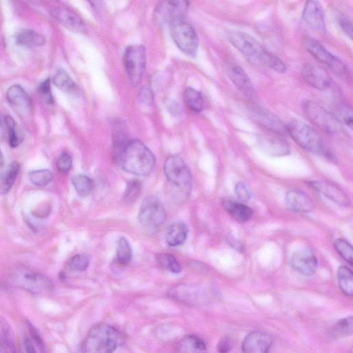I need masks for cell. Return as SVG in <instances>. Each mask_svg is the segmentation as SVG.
I'll use <instances>...</instances> for the list:
<instances>
[{
    "label": "cell",
    "mask_w": 353,
    "mask_h": 353,
    "mask_svg": "<svg viewBox=\"0 0 353 353\" xmlns=\"http://www.w3.org/2000/svg\"><path fill=\"white\" fill-rule=\"evenodd\" d=\"M228 39L232 45L253 65L267 67L279 73H284L286 71L284 62L276 55L269 52L249 34L233 31L229 33Z\"/></svg>",
    "instance_id": "6da1fadb"
},
{
    "label": "cell",
    "mask_w": 353,
    "mask_h": 353,
    "mask_svg": "<svg viewBox=\"0 0 353 353\" xmlns=\"http://www.w3.org/2000/svg\"><path fill=\"white\" fill-rule=\"evenodd\" d=\"M115 162L128 173L145 176L152 171L155 165V157L141 141L130 140Z\"/></svg>",
    "instance_id": "7a4b0ae2"
},
{
    "label": "cell",
    "mask_w": 353,
    "mask_h": 353,
    "mask_svg": "<svg viewBox=\"0 0 353 353\" xmlns=\"http://www.w3.org/2000/svg\"><path fill=\"white\" fill-rule=\"evenodd\" d=\"M121 342L119 332L113 326L99 323L93 325L86 334L82 353H114Z\"/></svg>",
    "instance_id": "3957f363"
},
{
    "label": "cell",
    "mask_w": 353,
    "mask_h": 353,
    "mask_svg": "<svg viewBox=\"0 0 353 353\" xmlns=\"http://www.w3.org/2000/svg\"><path fill=\"white\" fill-rule=\"evenodd\" d=\"M164 173L170 184L177 193V201H183L190 194L192 176L184 161L178 156H170L164 163Z\"/></svg>",
    "instance_id": "277c9868"
},
{
    "label": "cell",
    "mask_w": 353,
    "mask_h": 353,
    "mask_svg": "<svg viewBox=\"0 0 353 353\" xmlns=\"http://www.w3.org/2000/svg\"><path fill=\"white\" fill-rule=\"evenodd\" d=\"M285 125L286 133L301 148L314 154H326L323 140L313 128L297 119L291 120Z\"/></svg>",
    "instance_id": "5b68a950"
},
{
    "label": "cell",
    "mask_w": 353,
    "mask_h": 353,
    "mask_svg": "<svg viewBox=\"0 0 353 353\" xmlns=\"http://www.w3.org/2000/svg\"><path fill=\"white\" fill-rule=\"evenodd\" d=\"M172 38L178 48L188 56L194 57L199 47V39L194 28L185 17L178 18L169 23Z\"/></svg>",
    "instance_id": "8992f818"
},
{
    "label": "cell",
    "mask_w": 353,
    "mask_h": 353,
    "mask_svg": "<svg viewBox=\"0 0 353 353\" xmlns=\"http://www.w3.org/2000/svg\"><path fill=\"white\" fill-rule=\"evenodd\" d=\"M302 108L309 120L323 131L333 134L343 130L336 116L317 102L305 100L302 103Z\"/></svg>",
    "instance_id": "52a82bcc"
},
{
    "label": "cell",
    "mask_w": 353,
    "mask_h": 353,
    "mask_svg": "<svg viewBox=\"0 0 353 353\" xmlns=\"http://www.w3.org/2000/svg\"><path fill=\"white\" fill-rule=\"evenodd\" d=\"M146 64L145 50L141 45L128 46L125 51L123 65L129 80L137 85L141 80Z\"/></svg>",
    "instance_id": "ba28073f"
},
{
    "label": "cell",
    "mask_w": 353,
    "mask_h": 353,
    "mask_svg": "<svg viewBox=\"0 0 353 353\" xmlns=\"http://www.w3.org/2000/svg\"><path fill=\"white\" fill-rule=\"evenodd\" d=\"M166 212L162 203L154 196H150L143 201L139 212V220L146 229H157L165 221Z\"/></svg>",
    "instance_id": "9c48e42d"
},
{
    "label": "cell",
    "mask_w": 353,
    "mask_h": 353,
    "mask_svg": "<svg viewBox=\"0 0 353 353\" xmlns=\"http://www.w3.org/2000/svg\"><path fill=\"white\" fill-rule=\"evenodd\" d=\"M303 45L316 59L327 65L334 72L341 76L346 73L347 70L343 63L316 40L311 37H305Z\"/></svg>",
    "instance_id": "30bf717a"
},
{
    "label": "cell",
    "mask_w": 353,
    "mask_h": 353,
    "mask_svg": "<svg viewBox=\"0 0 353 353\" xmlns=\"http://www.w3.org/2000/svg\"><path fill=\"white\" fill-rule=\"evenodd\" d=\"M14 279L18 286L32 294L46 292L52 287V281L47 276L31 270L17 272Z\"/></svg>",
    "instance_id": "8fae6325"
},
{
    "label": "cell",
    "mask_w": 353,
    "mask_h": 353,
    "mask_svg": "<svg viewBox=\"0 0 353 353\" xmlns=\"http://www.w3.org/2000/svg\"><path fill=\"white\" fill-rule=\"evenodd\" d=\"M250 117L254 122L265 128L281 136L286 133L285 125L279 118L269 110L257 105L249 108Z\"/></svg>",
    "instance_id": "7c38bea8"
},
{
    "label": "cell",
    "mask_w": 353,
    "mask_h": 353,
    "mask_svg": "<svg viewBox=\"0 0 353 353\" xmlns=\"http://www.w3.org/2000/svg\"><path fill=\"white\" fill-rule=\"evenodd\" d=\"M188 3L184 1H165L158 3L154 11V19L157 24L169 23L173 20L185 17Z\"/></svg>",
    "instance_id": "4fadbf2b"
},
{
    "label": "cell",
    "mask_w": 353,
    "mask_h": 353,
    "mask_svg": "<svg viewBox=\"0 0 353 353\" xmlns=\"http://www.w3.org/2000/svg\"><path fill=\"white\" fill-rule=\"evenodd\" d=\"M289 264L298 273L312 276L317 270L318 261L313 251L306 248L293 252L289 258Z\"/></svg>",
    "instance_id": "5bb4252c"
},
{
    "label": "cell",
    "mask_w": 353,
    "mask_h": 353,
    "mask_svg": "<svg viewBox=\"0 0 353 353\" xmlns=\"http://www.w3.org/2000/svg\"><path fill=\"white\" fill-rule=\"evenodd\" d=\"M258 139L262 149L271 156L282 157L290 152L288 143L279 134L265 130Z\"/></svg>",
    "instance_id": "9a60e30c"
},
{
    "label": "cell",
    "mask_w": 353,
    "mask_h": 353,
    "mask_svg": "<svg viewBox=\"0 0 353 353\" xmlns=\"http://www.w3.org/2000/svg\"><path fill=\"white\" fill-rule=\"evenodd\" d=\"M273 343V337L262 331H252L243 339L242 353H268Z\"/></svg>",
    "instance_id": "2e32d148"
},
{
    "label": "cell",
    "mask_w": 353,
    "mask_h": 353,
    "mask_svg": "<svg viewBox=\"0 0 353 353\" xmlns=\"http://www.w3.org/2000/svg\"><path fill=\"white\" fill-rule=\"evenodd\" d=\"M6 98L10 105L23 117L29 116L32 110L31 98L18 84L11 85L6 92Z\"/></svg>",
    "instance_id": "e0dca14e"
},
{
    "label": "cell",
    "mask_w": 353,
    "mask_h": 353,
    "mask_svg": "<svg viewBox=\"0 0 353 353\" xmlns=\"http://www.w3.org/2000/svg\"><path fill=\"white\" fill-rule=\"evenodd\" d=\"M303 79L319 90H326L332 83L330 74L323 68L312 63H305L301 70Z\"/></svg>",
    "instance_id": "ac0fdd59"
},
{
    "label": "cell",
    "mask_w": 353,
    "mask_h": 353,
    "mask_svg": "<svg viewBox=\"0 0 353 353\" xmlns=\"http://www.w3.org/2000/svg\"><path fill=\"white\" fill-rule=\"evenodd\" d=\"M308 184L312 189L341 207H348L350 204L347 195L335 184L323 180L312 181Z\"/></svg>",
    "instance_id": "d6986e66"
},
{
    "label": "cell",
    "mask_w": 353,
    "mask_h": 353,
    "mask_svg": "<svg viewBox=\"0 0 353 353\" xmlns=\"http://www.w3.org/2000/svg\"><path fill=\"white\" fill-rule=\"evenodd\" d=\"M225 70L228 78L243 94L248 97L254 94L253 84L247 73L239 65L229 62L226 64Z\"/></svg>",
    "instance_id": "ffe728a7"
},
{
    "label": "cell",
    "mask_w": 353,
    "mask_h": 353,
    "mask_svg": "<svg viewBox=\"0 0 353 353\" xmlns=\"http://www.w3.org/2000/svg\"><path fill=\"white\" fill-rule=\"evenodd\" d=\"M52 17L62 26L76 32L85 33L87 28L81 18L73 11L65 8H54Z\"/></svg>",
    "instance_id": "44dd1931"
},
{
    "label": "cell",
    "mask_w": 353,
    "mask_h": 353,
    "mask_svg": "<svg viewBox=\"0 0 353 353\" xmlns=\"http://www.w3.org/2000/svg\"><path fill=\"white\" fill-rule=\"evenodd\" d=\"M302 18L312 29L323 32L325 30V19L321 5L316 1H308L305 3Z\"/></svg>",
    "instance_id": "7402d4cb"
},
{
    "label": "cell",
    "mask_w": 353,
    "mask_h": 353,
    "mask_svg": "<svg viewBox=\"0 0 353 353\" xmlns=\"http://www.w3.org/2000/svg\"><path fill=\"white\" fill-rule=\"evenodd\" d=\"M286 206L291 210L300 212H310L314 207L312 199L299 190H290L285 196Z\"/></svg>",
    "instance_id": "603a6c76"
},
{
    "label": "cell",
    "mask_w": 353,
    "mask_h": 353,
    "mask_svg": "<svg viewBox=\"0 0 353 353\" xmlns=\"http://www.w3.org/2000/svg\"><path fill=\"white\" fill-rule=\"evenodd\" d=\"M222 205L234 219L240 223L249 221L253 215L252 209L241 202L225 199L222 201Z\"/></svg>",
    "instance_id": "cb8c5ba5"
},
{
    "label": "cell",
    "mask_w": 353,
    "mask_h": 353,
    "mask_svg": "<svg viewBox=\"0 0 353 353\" xmlns=\"http://www.w3.org/2000/svg\"><path fill=\"white\" fill-rule=\"evenodd\" d=\"M113 158L117 161L123 149L129 141L127 137L126 127L123 121L117 120L112 125Z\"/></svg>",
    "instance_id": "d4e9b609"
},
{
    "label": "cell",
    "mask_w": 353,
    "mask_h": 353,
    "mask_svg": "<svg viewBox=\"0 0 353 353\" xmlns=\"http://www.w3.org/2000/svg\"><path fill=\"white\" fill-rule=\"evenodd\" d=\"M176 353H206V345L197 336L186 335L177 343Z\"/></svg>",
    "instance_id": "484cf974"
},
{
    "label": "cell",
    "mask_w": 353,
    "mask_h": 353,
    "mask_svg": "<svg viewBox=\"0 0 353 353\" xmlns=\"http://www.w3.org/2000/svg\"><path fill=\"white\" fill-rule=\"evenodd\" d=\"M188 234L187 225L182 222H176L171 224L167 229L165 239L170 246H179L185 241Z\"/></svg>",
    "instance_id": "4316f807"
},
{
    "label": "cell",
    "mask_w": 353,
    "mask_h": 353,
    "mask_svg": "<svg viewBox=\"0 0 353 353\" xmlns=\"http://www.w3.org/2000/svg\"><path fill=\"white\" fill-rule=\"evenodd\" d=\"M20 171L17 161L11 163L4 170L0 172V194L10 192Z\"/></svg>",
    "instance_id": "83f0119b"
},
{
    "label": "cell",
    "mask_w": 353,
    "mask_h": 353,
    "mask_svg": "<svg viewBox=\"0 0 353 353\" xmlns=\"http://www.w3.org/2000/svg\"><path fill=\"white\" fill-rule=\"evenodd\" d=\"M46 43L45 37L31 29L21 30L16 37V43L25 47H39Z\"/></svg>",
    "instance_id": "f1b7e54d"
},
{
    "label": "cell",
    "mask_w": 353,
    "mask_h": 353,
    "mask_svg": "<svg viewBox=\"0 0 353 353\" xmlns=\"http://www.w3.org/2000/svg\"><path fill=\"white\" fill-rule=\"evenodd\" d=\"M5 123L8 130V142L11 148L19 146L24 139V134L15 120L10 116L5 117Z\"/></svg>",
    "instance_id": "f546056e"
},
{
    "label": "cell",
    "mask_w": 353,
    "mask_h": 353,
    "mask_svg": "<svg viewBox=\"0 0 353 353\" xmlns=\"http://www.w3.org/2000/svg\"><path fill=\"white\" fill-rule=\"evenodd\" d=\"M337 279L341 290L346 296H351L353 294V274L346 266H341L337 271Z\"/></svg>",
    "instance_id": "4dcf8cb0"
},
{
    "label": "cell",
    "mask_w": 353,
    "mask_h": 353,
    "mask_svg": "<svg viewBox=\"0 0 353 353\" xmlns=\"http://www.w3.org/2000/svg\"><path fill=\"white\" fill-rule=\"evenodd\" d=\"M52 82L58 89L65 92H74L77 88L71 77L63 70H59L56 72Z\"/></svg>",
    "instance_id": "1f68e13d"
},
{
    "label": "cell",
    "mask_w": 353,
    "mask_h": 353,
    "mask_svg": "<svg viewBox=\"0 0 353 353\" xmlns=\"http://www.w3.org/2000/svg\"><path fill=\"white\" fill-rule=\"evenodd\" d=\"M72 183L77 193L81 197L88 196L92 191L94 184L93 181L84 174H77L72 178Z\"/></svg>",
    "instance_id": "d6a6232c"
},
{
    "label": "cell",
    "mask_w": 353,
    "mask_h": 353,
    "mask_svg": "<svg viewBox=\"0 0 353 353\" xmlns=\"http://www.w3.org/2000/svg\"><path fill=\"white\" fill-rule=\"evenodd\" d=\"M184 100L188 107L195 112H199L203 108V99L197 90L187 88L184 92Z\"/></svg>",
    "instance_id": "836d02e7"
},
{
    "label": "cell",
    "mask_w": 353,
    "mask_h": 353,
    "mask_svg": "<svg viewBox=\"0 0 353 353\" xmlns=\"http://www.w3.org/2000/svg\"><path fill=\"white\" fill-rule=\"evenodd\" d=\"M132 257V250L128 241L123 236L120 237L117 245V261L121 265L128 264Z\"/></svg>",
    "instance_id": "e575fe53"
},
{
    "label": "cell",
    "mask_w": 353,
    "mask_h": 353,
    "mask_svg": "<svg viewBox=\"0 0 353 353\" xmlns=\"http://www.w3.org/2000/svg\"><path fill=\"white\" fill-rule=\"evenodd\" d=\"M353 319L352 316L339 320L332 329V334L335 338L345 337L352 334Z\"/></svg>",
    "instance_id": "d590c367"
},
{
    "label": "cell",
    "mask_w": 353,
    "mask_h": 353,
    "mask_svg": "<svg viewBox=\"0 0 353 353\" xmlns=\"http://www.w3.org/2000/svg\"><path fill=\"white\" fill-rule=\"evenodd\" d=\"M29 181L37 186H46L53 179L52 172L48 169L32 170L28 174Z\"/></svg>",
    "instance_id": "8d00e7d4"
},
{
    "label": "cell",
    "mask_w": 353,
    "mask_h": 353,
    "mask_svg": "<svg viewBox=\"0 0 353 353\" xmlns=\"http://www.w3.org/2000/svg\"><path fill=\"white\" fill-rule=\"evenodd\" d=\"M157 262L159 265L172 273H179L181 267L176 259L171 254L163 253L157 256Z\"/></svg>",
    "instance_id": "74e56055"
},
{
    "label": "cell",
    "mask_w": 353,
    "mask_h": 353,
    "mask_svg": "<svg viewBox=\"0 0 353 353\" xmlns=\"http://www.w3.org/2000/svg\"><path fill=\"white\" fill-rule=\"evenodd\" d=\"M141 193V183L137 179H131L127 183L123 199L127 203H132L137 200Z\"/></svg>",
    "instance_id": "f35d334b"
},
{
    "label": "cell",
    "mask_w": 353,
    "mask_h": 353,
    "mask_svg": "<svg viewBox=\"0 0 353 353\" xmlns=\"http://www.w3.org/2000/svg\"><path fill=\"white\" fill-rule=\"evenodd\" d=\"M334 246L338 254L352 265L353 249L351 244L343 239H337L334 241Z\"/></svg>",
    "instance_id": "ab89813d"
},
{
    "label": "cell",
    "mask_w": 353,
    "mask_h": 353,
    "mask_svg": "<svg viewBox=\"0 0 353 353\" xmlns=\"http://www.w3.org/2000/svg\"><path fill=\"white\" fill-rule=\"evenodd\" d=\"M90 263L89 258L85 254H76L72 256L68 263V268L73 271H84Z\"/></svg>",
    "instance_id": "60d3db41"
},
{
    "label": "cell",
    "mask_w": 353,
    "mask_h": 353,
    "mask_svg": "<svg viewBox=\"0 0 353 353\" xmlns=\"http://www.w3.org/2000/svg\"><path fill=\"white\" fill-rule=\"evenodd\" d=\"M39 94L42 100L47 104L54 103V98L51 90L50 79L49 78L44 80L39 86Z\"/></svg>",
    "instance_id": "b9f144b4"
},
{
    "label": "cell",
    "mask_w": 353,
    "mask_h": 353,
    "mask_svg": "<svg viewBox=\"0 0 353 353\" xmlns=\"http://www.w3.org/2000/svg\"><path fill=\"white\" fill-rule=\"evenodd\" d=\"M72 159L68 152L61 153L57 160V170L61 173L68 172L72 168Z\"/></svg>",
    "instance_id": "7bdbcfd3"
},
{
    "label": "cell",
    "mask_w": 353,
    "mask_h": 353,
    "mask_svg": "<svg viewBox=\"0 0 353 353\" xmlns=\"http://www.w3.org/2000/svg\"><path fill=\"white\" fill-rule=\"evenodd\" d=\"M235 192L241 201H248L252 196V194L248 186L242 181L236 184Z\"/></svg>",
    "instance_id": "ee69618b"
},
{
    "label": "cell",
    "mask_w": 353,
    "mask_h": 353,
    "mask_svg": "<svg viewBox=\"0 0 353 353\" xmlns=\"http://www.w3.org/2000/svg\"><path fill=\"white\" fill-rule=\"evenodd\" d=\"M339 121L343 122L349 128H352V108L347 105H341L340 110Z\"/></svg>",
    "instance_id": "f6af8a7d"
},
{
    "label": "cell",
    "mask_w": 353,
    "mask_h": 353,
    "mask_svg": "<svg viewBox=\"0 0 353 353\" xmlns=\"http://www.w3.org/2000/svg\"><path fill=\"white\" fill-rule=\"evenodd\" d=\"M139 97L141 102L146 105H152L153 101V94L152 90L147 87H142L139 92Z\"/></svg>",
    "instance_id": "bcb514c9"
},
{
    "label": "cell",
    "mask_w": 353,
    "mask_h": 353,
    "mask_svg": "<svg viewBox=\"0 0 353 353\" xmlns=\"http://www.w3.org/2000/svg\"><path fill=\"white\" fill-rule=\"evenodd\" d=\"M338 21L342 30L352 39L353 33L351 21L346 17L341 15Z\"/></svg>",
    "instance_id": "7dc6e473"
},
{
    "label": "cell",
    "mask_w": 353,
    "mask_h": 353,
    "mask_svg": "<svg viewBox=\"0 0 353 353\" xmlns=\"http://www.w3.org/2000/svg\"><path fill=\"white\" fill-rule=\"evenodd\" d=\"M232 348L230 339L228 336L223 337L217 345L219 353H228Z\"/></svg>",
    "instance_id": "c3c4849f"
},
{
    "label": "cell",
    "mask_w": 353,
    "mask_h": 353,
    "mask_svg": "<svg viewBox=\"0 0 353 353\" xmlns=\"http://www.w3.org/2000/svg\"><path fill=\"white\" fill-rule=\"evenodd\" d=\"M168 110L174 116H179L181 114V106L174 101H168L166 103Z\"/></svg>",
    "instance_id": "681fc988"
},
{
    "label": "cell",
    "mask_w": 353,
    "mask_h": 353,
    "mask_svg": "<svg viewBox=\"0 0 353 353\" xmlns=\"http://www.w3.org/2000/svg\"><path fill=\"white\" fill-rule=\"evenodd\" d=\"M23 345L26 353H37L34 345V342L29 337L26 336L24 338Z\"/></svg>",
    "instance_id": "f907efd6"
},
{
    "label": "cell",
    "mask_w": 353,
    "mask_h": 353,
    "mask_svg": "<svg viewBox=\"0 0 353 353\" xmlns=\"http://www.w3.org/2000/svg\"><path fill=\"white\" fill-rule=\"evenodd\" d=\"M5 163V159L2 152L0 150V166H2Z\"/></svg>",
    "instance_id": "816d5d0a"
},
{
    "label": "cell",
    "mask_w": 353,
    "mask_h": 353,
    "mask_svg": "<svg viewBox=\"0 0 353 353\" xmlns=\"http://www.w3.org/2000/svg\"><path fill=\"white\" fill-rule=\"evenodd\" d=\"M0 353H7L4 347L0 343Z\"/></svg>",
    "instance_id": "f5cc1de1"
},
{
    "label": "cell",
    "mask_w": 353,
    "mask_h": 353,
    "mask_svg": "<svg viewBox=\"0 0 353 353\" xmlns=\"http://www.w3.org/2000/svg\"><path fill=\"white\" fill-rule=\"evenodd\" d=\"M1 119H0V132H1Z\"/></svg>",
    "instance_id": "db71d44e"
}]
</instances>
